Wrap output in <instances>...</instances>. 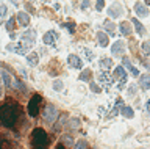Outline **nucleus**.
I'll return each mask as SVG.
<instances>
[{"label":"nucleus","mask_w":150,"mask_h":149,"mask_svg":"<svg viewBox=\"0 0 150 149\" xmlns=\"http://www.w3.org/2000/svg\"><path fill=\"white\" fill-rule=\"evenodd\" d=\"M125 83H127V77L120 78V80H119V86H117V88H119V90H124V88H125Z\"/></svg>","instance_id":"34"},{"label":"nucleus","mask_w":150,"mask_h":149,"mask_svg":"<svg viewBox=\"0 0 150 149\" xmlns=\"http://www.w3.org/2000/svg\"><path fill=\"white\" fill-rule=\"evenodd\" d=\"M97 41H98V44H100L102 47H106L108 46V35L103 33V31H98L97 33Z\"/></svg>","instance_id":"16"},{"label":"nucleus","mask_w":150,"mask_h":149,"mask_svg":"<svg viewBox=\"0 0 150 149\" xmlns=\"http://www.w3.org/2000/svg\"><path fill=\"white\" fill-rule=\"evenodd\" d=\"M27 61H28V64H30V66H36L38 61H39V58H38V53H36V52L30 53V55L27 57Z\"/></svg>","instance_id":"20"},{"label":"nucleus","mask_w":150,"mask_h":149,"mask_svg":"<svg viewBox=\"0 0 150 149\" xmlns=\"http://www.w3.org/2000/svg\"><path fill=\"white\" fill-rule=\"evenodd\" d=\"M100 66L103 69H110L112 66V61H111V58H102V61H100Z\"/></svg>","instance_id":"27"},{"label":"nucleus","mask_w":150,"mask_h":149,"mask_svg":"<svg viewBox=\"0 0 150 149\" xmlns=\"http://www.w3.org/2000/svg\"><path fill=\"white\" fill-rule=\"evenodd\" d=\"M83 55L88 58V61H92L94 60V53H92V50H89V49H83Z\"/></svg>","instance_id":"29"},{"label":"nucleus","mask_w":150,"mask_h":149,"mask_svg":"<svg viewBox=\"0 0 150 149\" xmlns=\"http://www.w3.org/2000/svg\"><path fill=\"white\" fill-rule=\"evenodd\" d=\"M92 77V72L89 71V69H84V71H81V74H80V80L81 82H89Z\"/></svg>","instance_id":"21"},{"label":"nucleus","mask_w":150,"mask_h":149,"mask_svg":"<svg viewBox=\"0 0 150 149\" xmlns=\"http://www.w3.org/2000/svg\"><path fill=\"white\" fill-rule=\"evenodd\" d=\"M42 118H44L45 123L53 124L55 119L58 118V110H56L53 105H47L45 108H44V111H42Z\"/></svg>","instance_id":"4"},{"label":"nucleus","mask_w":150,"mask_h":149,"mask_svg":"<svg viewBox=\"0 0 150 149\" xmlns=\"http://www.w3.org/2000/svg\"><path fill=\"white\" fill-rule=\"evenodd\" d=\"M103 27H105V29L108 30V33L114 36V30H116V25L112 24V22H110V21H105V22H103Z\"/></svg>","instance_id":"24"},{"label":"nucleus","mask_w":150,"mask_h":149,"mask_svg":"<svg viewBox=\"0 0 150 149\" xmlns=\"http://www.w3.org/2000/svg\"><path fill=\"white\" fill-rule=\"evenodd\" d=\"M74 149H88V144H86V141H84V140H80V141L75 144Z\"/></svg>","instance_id":"32"},{"label":"nucleus","mask_w":150,"mask_h":149,"mask_svg":"<svg viewBox=\"0 0 150 149\" xmlns=\"http://www.w3.org/2000/svg\"><path fill=\"white\" fill-rule=\"evenodd\" d=\"M89 86H91V90H92L94 93H100V88H98L96 83H92V82H91V83H89Z\"/></svg>","instance_id":"36"},{"label":"nucleus","mask_w":150,"mask_h":149,"mask_svg":"<svg viewBox=\"0 0 150 149\" xmlns=\"http://www.w3.org/2000/svg\"><path fill=\"white\" fill-rule=\"evenodd\" d=\"M120 33L125 35V36L131 35V27H130L128 22H122V24H120Z\"/></svg>","instance_id":"18"},{"label":"nucleus","mask_w":150,"mask_h":149,"mask_svg":"<svg viewBox=\"0 0 150 149\" xmlns=\"http://www.w3.org/2000/svg\"><path fill=\"white\" fill-rule=\"evenodd\" d=\"M136 85H130V88H128V94H134V91H136Z\"/></svg>","instance_id":"39"},{"label":"nucleus","mask_w":150,"mask_h":149,"mask_svg":"<svg viewBox=\"0 0 150 149\" xmlns=\"http://www.w3.org/2000/svg\"><path fill=\"white\" fill-rule=\"evenodd\" d=\"M119 107H124V101H122V99H116V105L112 107V110H111V116H116L117 115Z\"/></svg>","instance_id":"26"},{"label":"nucleus","mask_w":150,"mask_h":149,"mask_svg":"<svg viewBox=\"0 0 150 149\" xmlns=\"http://www.w3.org/2000/svg\"><path fill=\"white\" fill-rule=\"evenodd\" d=\"M53 88H55L56 91H59L61 88H63V83H61L59 80H58V82H55V83H53Z\"/></svg>","instance_id":"37"},{"label":"nucleus","mask_w":150,"mask_h":149,"mask_svg":"<svg viewBox=\"0 0 150 149\" xmlns=\"http://www.w3.org/2000/svg\"><path fill=\"white\" fill-rule=\"evenodd\" d=\"M134 11H136V14L141 16V17H147V14H149V13H147V8H145L142 3H139V2L134 5Z\"/></svg>","instance_id":"14"},{"label":"nucleus","mask_w":150,"mask_h":149,"mask_svg":"<svg viewBox=\"0 0 150 149\" xmlns=\"http://www.w3.org/2000/svg\"><path fill=\"white\" fill-rule=\"evenodd\" d=\"M120 113L125 116V118H133L134 116V113H133V110L130 108V107H127V105H124V107H120Z\"/></svg>","instance_id":"22"},{"label":"nucleus","mask_w":150,"mask_h":149,"mask_svg":"<svg viewBox=\"0 0 150 149\" xmlns=\"http://www.w3.org/2000/svg\"><path fill=\"white\" fill-rule=\"evenodd\" d=\"M31 144L35 149H45L47 144H49V137H47L45 130L38 127L33 130L31 133Z\"/></svg>","instance_id":"2"},{"label":"nucleus","mask_w":150,"mask_h":149,"mask_svg":"<svg viewBox=\"0 0 150 149\" xmlns=\"http://www.w3.org/2000/svg\"><path fill=\"white\" fill-rule=\"evenodd\" d=\"M17 22H19V25H22V27H27L28 24H30V16H28L27 13L21 11V13L17 14Z\"/></svg>","instance_id":"10"},{"label":"nucleus","mask_w":150,"mask_h":149,"mask_svg":"<svg viewBox=\"0 0 150 149\" xmlns=\"http://www.w3.org/2000/svg\"><path fill=\"white\" fill-rule=\"evenodd\" d=\"M122 63H124V66H125L127 69H128V71H130L131 74H133L134 77H138V76H139V71L133 66V64H131V61H130L128 58H122Z\"/></svg>","instance_id":"11"},{"label":"nucleus","mask_w":150,"mask_h":149,"mask_svg":"<svg viewBox=\"0 0 150 149\" xmlns=\"http://www.w3.org/2000/svg\"><path fill=\"white\" fill-rule=\"evenodd\" d=\"M98 80H100V83H103L105 86H111L112 82H114V77L110 76L108 72H102V74H98Z\"/></svg>","instance_id":"7"},{"label":"nucleus","mask_w":150,"mask_h":149,"mask_svg":"<svg viewBox=\"0 0 150 149\" xmlns=\"http://www.w3.org/2000/svg\"><path fill=\"white\" fill-rule=\"evenodd\" d=\"M14 27H16V19H14V17H9L8 22H6V29H8V31L14 30Z\"/></svg>","instance_id":"28"},{"label":"nucleus","mask_w":150,"mask_h":149,"mask_svg":"<svg viewBox=\"0 0 150 149\" xmlns=\"http://www.w3.org/2000/svg\"><path fill=\"white\" fill-rule=\"evenodd\" d=\"M19 119V108L16 104H3L0 107V123L5 127H14Z\"/></svg>","instance_id":"1"},{"label":"nucleus","mask_w":150,"mask_h":149,"mask_svg":"<svg viewBox=\"0 0 150 149\" xmlns=\"http://www.w3.org/2000/svg\"><path fill=\"white\" fill-rule=\"evenodd\" d=\"M124 77H127V72H125V69L122 68V66H117L116 69H114V78H124Z\"/></svg>","instance_id":"19"},{"label":"nucleus","mask_w":150,"mask_h":149,"mask_svg":"<svg viewBox=\"0 0 150 149\" xmlns=\"http://www.w3.org/2000/svg\"><path fill=\"white\" fill-rule=\"evenodd\" d=\"M0 85H2V80H0Z\"/></svg>","instance_id":"43"},{"label":"nucleus","mask_w":150,"mask_h":149,"mask_svg":"<svg viewBox=\"0 0 150 149\" xmlns=\"http://www.w3.org/2000/svg\"><path fill=\"white\" fill-rule=\"evenodd\" d=\"M61 25H63V27H67L70 33H74V30H75V27H74V24H70V22H67V24H61Z\"/></svg>","instance_id":"35"},{"label":"nucleus","mask_w":150,"mask_h":149,"mask_svg":"<svg viewBox=\"0 0 150 149\" xmlns=\"http://www.w3.org/2000/svg\"><path fill=\"white\" fill-rule=\"evenodd\" d=\"M108 14H110L112 19H114V17H119V16L122 14V8H120L119 3H114V5H111V6H110V11H108Z\"/></svg>","instance_id":"9"},{"label":"nucleus","mask_w":150,"mask_h":149,"mask_svg":"<svg viewBox=\"0 0 150 149\" xmlns=\"http://www.w3.org/2000/svg\"><path fill=\"white\" fill-rule=\"evenodd\" d=\"M86 8H89V0H83L81 2V10H86Z\"/></svg>","instance_id":"38"},{"label":"nucleus","mask_w":150,"mask_h":149,"mask_svg":"<svg viewBox=\"0 0 150 149\" xmlns=\"http://www.w3.org/2000/svg\"><path fill=\"white\" fill-rule=\"evenodd\" d=\"M142 53L150 55V41H145V43L142 44Z\"/></svg>","instance_id":"31"},{"label":"nucleus","mask_w":150,"mask_h":149,"mask_svg":"<svg viewBox=\"0 0 150 149\" xmlns=\"http://www.w3.org/2000/svg\"><path fill=\"white\" fill-rule=\"evenodd\" d=\"M55 38H56V33H55V31H47V33L44 35V38H42V41H44L45 44L53 46V43H55Z\"/></svg>","instance_id":"15"},{"label":"nucleus","mask_w":150,"mask_h":149,"mask_svg":"<svg viewBox=\"0 0 150 149\" xmlns=\"http://www.w3.org/2000/svg\"><path fill=\"white\" fill-rule=\"evenodd\" d=\"M67 61H69V66L70 68H75V69H81L83 68V61L77 57V55H69Z\"/></svg>","instance_id":"6"},{"label":"nucleus","mask_w":150,"mask_h":149,"mask_svg":"<svg viewBox=\"0 0 150 149\" xmlns=\"http://www.w3.org/2000/svg\"><path fill=\"white\" fill-rule=\"evenodd\" d=\"M41 96L39 94H35L30 99V102H28V107H27V111L30 116H36L38 111H39V105H41Z\"/></svg>","instance_id":"3"},{"label":"nucleus","mask_w":150,"mask_h":149,"mask_svg":"<svg viewBox=\"0 0 150 149\" xmlns=\"http://www.w3.org/2000/svg\"><path fill=\"white\" fill-rule=\"evenodd\" d=\"M145 108H147V111H149V113H150V101L147 102V104H145Z\"/></svg>","instance_id":"41"},{"label":"nucleus","mask_w":150,"mask_h":149,"mask_svg":"<svg viewBox=\"0 0 150 149\" xmlns=\"http://www.w3.org/2000/svg\"><path fill=\"white\" fill-rule=\"evenodd\" d=\"M70 127H72V129L78 127V119H72V121H70Z\"/></svg>","instance_id":"40"},{"label":"nucleus","mask_w":150,"mask_h":149,"mask_svg":"<svg viewBox=\"0 0 150 149\" xmlns=\"http://www.w3.org/2000/svg\"><path fill=\"white\" fill-rule=\"evenodd\" d=\"M145 3H147V5H150V0H145Z\"/></svg>","instance_id":"42"},{"label":"nucleus","mask_w":150,"mask_h":149,"mask_svg":"<svg viewBox=\"0 0 150 149\" xmlns=\"http://www.w3.org/2000/svg\"><path fill=\"white\" fill-rule=\"evenodd\" d=\"M0 149H13L11 143H9L8 140H6V137L2 135V133H0Z\"/></svg>","instance_id":"17"},{"label":"nucleus","mask_w":150,"mask_h":149,"mask_svg":"<svg viewBox=\"0 0 150 149\" xmlns=\"http://www.w3.org/2000/svg\"><path fill=\"white\" fill-rule=\"evenodd\" d=\"M131 24H134V29H136V31H138L139 35H144V33H145V29H144V25L141 24V22H139L138 19H133V21H131Z\"/></svg>","instance_id":"23"},{"label":"nucleus","mask_w":150,"mask_h":149,"mask_svg":"<svg viewBox=\"0 0 150 149\" xmlns=\"http://www.w3.org/2000/svg\"><path fill=\"white\" fill-rule=\"evenodd\" d=\"M35 30H27L25 33L22 35V41L23 43H27L28 46H33V43H35Z\"/></svg>","instance_id":"8"},{"label":"nucleus","mask_w":150,"mask_h":149,"mask_svg":"<svg viewBox=\"0 0 150 149\" xmlns=\"http://www.w3.org/2000/svg\"><path fill=\"white\" fill-rule=\"evenodd\" d=\"M44 2H47V0H44Z\"/></svg>","instance_id":"44"},{"label":"nucleus","mask_w":150,"mask_h":149,"mask_svg":"<svg viewBox=\"0 0 150 149\" xmlns=\"http://www.w3.org/2000/svg\"><path fill=\"white\" fill-rule=\"evenodd\" d=\"M125 46H124V43L122 41H117V43H114L112 44V47H111V52H112V55L114 57H122L124 55V52H125Z\"/></svg>","instance_id":"5"},{"label":"nucleus","mask_w":150,"mask_h":149,"mask_svg":"<svg viewBox=\"0 0 150 149\" xmlns=\"http://www.w3.org/2000/svg\"><path fill=\"white\" fill-rule=\"evenodd\" d=\"M31 46H28L27 43H22L19 44V46H16V47H14V52H17L19 55H25V53H28V49H30Z\"/></svg>","instance_id":"12"},{"label":"nucleus","mask_w":150,"mask_h":149,"mask_svg":"<svg viewBox=\"0 0 150 149\" xmlns=\"http://www.w3.org/2000/svg\"><path fill=\"white\" fill-rule=\"evenodd\" d=\"M6 13H8L6 6H5V5H0V24H2V22H3L5 16H6Z\"/></svg>","instance_id":"30"},{"label":"nucleus","mask_w":150,"mask_h":149,"mask_svg":"<svg viewBox=\"0 0 150 149\" xmlns=\"http://www.w3.org/2000/svg\"><path fill=\"white\" fill-rule=\"evenodd\" d=\"M97 11H102L103 6H105V0H97Z\"/></svg>","instance_id":"33"},{"label":"nucleus","mask_w":150,"mask_h":149,"mask_svg":"<svg viewBox=\"0 0 150 149\" xmlns=\"http://www.w3.org/2000/svg\"><path fill=\"white\" fill-rule=\"evenodd\" d=\"M139 85L142 86V90H149L150 88V76L149 74H142L139 77Z\"/></svg>","instance_id":"13"},{"label":"nucleus","mask_w":150,"mask_h":149,"mask_svg":"<svg viewBox=\"0 0 150 149\" xmlns=\"http://www.w3.org/2000/svg\"><path fill=\"white\" fill-rule=\"evenodd\" d=\"M2 78H3L5 86H11V85H13V82H11V76H9V72L3 71V72H2Z\"/></svg>","instance_id":"25"}]
</instances>
